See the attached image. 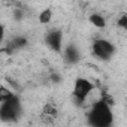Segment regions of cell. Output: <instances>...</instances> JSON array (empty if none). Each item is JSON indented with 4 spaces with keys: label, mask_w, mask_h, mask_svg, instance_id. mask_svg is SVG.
I'll return each instance as SVG.
<instances>
[{
    "label": "cell",
    "mask_w": 127,
    "mask_h": 127,
    "mask_svg": "<svg viewBox=\"0 0 127 127\" xmlns=\"http://www.w3.org/2000/svg\"><path fill=\"white\" fill-rule=\"evenodd\" d=\"M87 117L88 124L93 127H111L114 123L112 105L106 103L103 99H99L91 105Z\"/></svg>",
    "instance_id": "cell-1"
},
{
    "label": "cell",
    "mask_w": 127,
    "mask_h": 127,
    "mask_svg": "<svg viewBox=\"0 0 127 127\" xmlns=\"http://www.w3.org/2000/svg\"><path fill=\"white\" fill-rule=\"evenodd\" d=\"M93 91H94V84L90 79H87V78H76L75 84H73V88H72V97L76 100L78 105H82L90 97V94Z\"/></svg>",
    "instance_id": "cell-2"
},
{
    "label": "cell",
    "mask_w": 127,
    "mask_h": 127,
    "mask_svg": "<svg viewBox=\"0 0 127 127\" xmlns=\"http://www.w3.org/2000/svg\"><path fill=\"white\" fill-rule=\"evenodd\" d=\"M91 52L96 58H99L102 61H108L115 54V45L111 40L100 37V39H96L91 43Z\"/></svg>",
    "instance_id": "cell-3"
},
{
    "label": "cell",
    "mask_w": 127,
    "mask_h": 127,
    "mask_svg": "<svg viewBox=\"0 0 127 127\" xmlns=\"http://www.w3.org/2000/svg\"><path fill=\"white\" fill-rule=\"evenodd\" d=\"M21 114V103L18 96L0 103V120L3 121H17Z\"/></svg>",
    "instance_id": "cell-4"
},
{
    "label": "cell",
    "mask_w": 127,
    "mask_h": 127,
    "mask_svg": "<svg viewBox=\"0 0 127 127\" xmlns=\"http://www.w3.org/2000/svg\"><path fill=\"white\" fill-rule=\"evenodd\" d=\"M45 45L51 51L60 54L63 49V33H61V30H58V29L48 30L45 34Z\"/></svg>",
    "instance_id": "cell-5"
},
{
    "label": "cell",
    "mask_w": 127,
    "mask_h": 127,
    "mask_svg": "<svg viewBox=\"0 0 127 127\" xmlns=\"http://www.w3.org/2000/svg\"><path fill=\"white\" fill-rule=\"evenodd\" d=\"M64 58H66V61L69 64H76V63L81 60V52H79L78 46L73 45V43L67 45L64 48Z\"/></svg>",
    "instance_id": "cell-6"
},
{
    "label": "cell",
    "mask_w": 127,
    "mask_h": 127,
    "mask_svg": "<svg viewBox=\"0 0 127 127\" xmlns=\"http://www.w3.org/2000/svg\"><path fill=\"white\" fill-rule=\"evenodd\" d=\"M88 20H90V23H91L96 29H105V27H106V20H105V17L100 15V14H91V15L88 17Z\"/></svg>",
    "instance_id": "cell-7"
},
{
    "label": "cell",
    "mask_w": 127,
    "mask_h": 127,
    "mask_svg": "<svg viewBox=\"0 0 127 127\" xmlns=\"http://www.w3.org/2000/svg\"><path fill=\"white\" fill-rule=\"evenodd\" d=\"M14 96H17V94L12 91V88H9L5 84H0V103H3V102L12 99Z\"/></svg>",
    "instance_id": "cell-8"
},
{
    "label": "cell",
    "mask_w": 127,
    "mask_h": 127,
    "mask_svg": "<svg viewBox=\"0 0 127 127\" xmlns=\"http://www.w3.org/2000/svg\"><path fill=\"white\" fill-rule=\"evenodd\" d=\"M52 21V9L51 8H46L43 9L40 14H39V23L42 24H49Z\"/></svg>",
    "instance_id": "cell-9"
},
{
    "label": "cell",
    "mask_w": 127,
    "mask_h": 127,
    "mask_svg": "<svg viewBox=\"0 0 127 127\" xmlns=\"http://www.w3.org/2000/svg\"><path fill=\"white\" fill-rule=\"evenodd\" d=\"M117 27H120L121 30H127V15L121 14L120 18L117 20Z\"/></svg>",
    "instance_id": "cell-10"
},
{
    "label": "cell",
    "mask_w": 127,
    "mask_h": 127,
    "mask_svg": "<svg viewBox=\"0 0 127 127\" xmlns=\"http://www.w3.org/2000/svg\"><path fill=\"white\" fill-rule=\"evenodd\" d=\"M5 36H6V29H5V26L2 23H0V43L5 40Z\"/></svg>",
    "instance_id": "cell-11"
}]
</instances>
